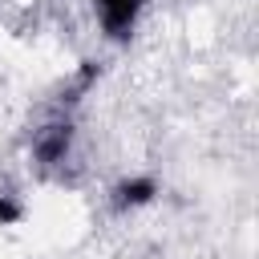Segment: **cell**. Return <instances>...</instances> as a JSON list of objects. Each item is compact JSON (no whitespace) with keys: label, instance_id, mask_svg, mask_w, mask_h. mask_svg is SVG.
<instances>
[{"label":"cell","instance_id":"3","mask_svg":"<svg viewBox=\"0 0 259 259\" xmlns=\"http://www.w3.org/2000/svg\"><path fill=\"white\" fill-rule=\"evenodd\" d=\"M24 219V202L16 194H0V227H16Z\"/></svg>","mask_w":259,"mask_h":259},{"label":"cell","instance_id":"2","mask_svg":"<svg viewBox=\"0 0 259 259\" xmlns=\"http://www.w3.org/2000/svg\"><path fill=\"white\" fill-rule=\"evenodd\" d=\"M158 198V182L154 178H146V174H134V178H121L117 186H113V210H142V206H150Z\"/></svg>","mask_w":259,"mask_h":259},{"label":"cell","instance_id":"1","mask_svg":"<svg viewBox=\"0 0 259 259\" xmlns=\"http://www.w3.org/2000/svg\"><path fill=\"white\" fill-rule=\"evenodd\" d=\"M146 0H93V20L109 40H125L138 28Z\"/></svg>","mask_w":259,"mask_h":259}]
</instances>
